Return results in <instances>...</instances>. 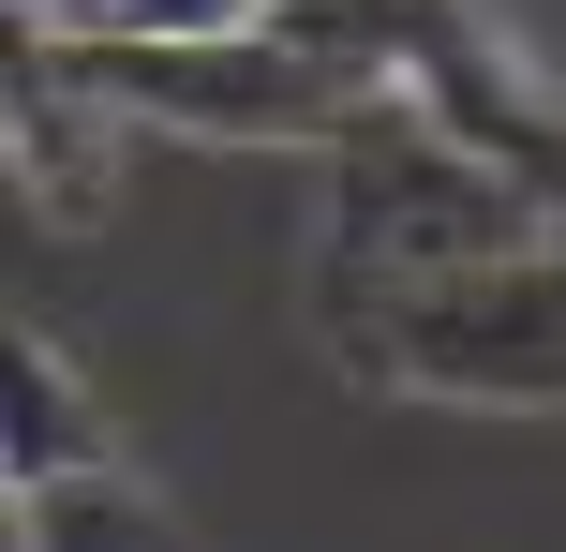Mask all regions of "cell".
<instances>
[{
    "label": "cell",
    "mask_w": 566,
    "mask_h": 552,
    "mask_svg": "<svg viewBox=\"0 0 566 552\" xmlns=\"http://www.w3.org/2000/svg\"><path fill=\"white\" fill-rule=\"evenodd\" d=\"M0 552H30V508H15V478H0Z\"/></svg>",
    "instance_id": "10"
},
{
    "label": "cell",
    "mask_w": 566,
    "mask_h": 552,
    "mask_svg": "<svg viewBox=\"0 0 566 552\" xmlns=\"http://www.w3.org/2000/svg\"><path fill=\"white\" fill-rule=\"evenodd\" d=\"M60 75L119 119H179V135H328L358 75L269 45V30H45Z\"/></svg>",
    "instance_id": "4"
},
{
    "label": "cell",
    "mask_w": 566,
    "mask_h": 552,
    "mask_svg": "<svg viewBox=\"0 0 566 552\" xmlns=\"http://www.w3.org/2000/svg\"><path fill=\"white\" fill-rule=\"evenodd\" d=\"M15 508H30V552H179V523L135 493V478H105V464L15 478Z\"/></svg>",
    "instance_id": "7"
},
{
    "label": "cell",
    "mask_w": 566,
    "mask_h": 552,
    "mask_svg": "<svg viewBox=\"0 0 566 552\" xmlns=\"http://www.w3.org/2000/svg\"><path fill=\"white\" fill-rule=\"evenodd\" d=\"M254 30L298 45V60H328V75H388L448 149H478L492 179H522V195L552 209V179H566L552 105L507 75V45H492L462 0H254Z\"/></svg>",
    "instance_id": "3"
},
{
    "label": "cell",
    "mask_w": 566,
    "mask_h": 552,
    "mask_svg": "<svg viewBox=\"0 0 566 552\" xmlns=\"http://www.w3.org/2000/svg\"><path fill=\"white\" fill-rule=\"evenodd\" d=\"M60 464H105V418H90V388L0 314V478H60Z\"/></svg>",
    "instance_id": "6"
},
{
    "label": "cell",
    "mask_w": 566,
    "mask_h": 552,
    "mask_svg": "<svg viewBox=\"0 0 566 552\" xmlns=\"http://www.w3.org/2000/svg\"><path fill=\"white\" fill-rule=\"evenodd\" d=\"M0 165L30 179V209H45V225H105V195H119L105 105L60 75L45 15H15V0H0Z\"/></svg>",
    "instance_id": "5"
},
{
    "label": "cell",
    "mask_w": 566,
    "mask_h": 552,
    "mask_svg": "<svg viewBox=\"0 0 566 552\" xmlns=\"http://www.w3.org/2000/svg\"><path fill=\"white\" fill-rule=\"evenodd\" d=\"M552 209L522 179H492L478 149H448L402 90L358 75V105L328 119V269L343 284H402V269H462V254H522Z\"/></svg>",
    "instance_id": "2"
},
{
    "label": "cell",
    "mask_w": 566,
    "mask_h": 552,
    "mask_svg": "<svg viewBox=\"0 0 566 552\" xmlns=\"http://www.w3.org/2000/svg\"><path fill=\"white\" fill-rule=\"evenodd\" d=\"M90 30H254V0H105Z\"/></svg>",
    "instance_id": "8"
},
{
    "label": "cell",
    "mask_w": 566,
    "mask_h": 552,
    "mask_svg": "<svg viewBox=\"0 0 566 552\" xmlns=\"http://www.w3.org/2000/svg\"><path fill=\"white\" fill-rule=\"evenodd\" d=\"M15 15H45V30H90V15H105V0H15Z\"/></svg>",
    "instance_id": "9"
},
{
    "label": "cell",
    "mask_w": 566,
    "mask_h": 552,
    "mask_svg": "<svg viewBox=\"0 0 566 552\" xmlns=\"http://www.w3.org/2000/svg\"><path fill=\"white\" fill-rule=\"evenodd\" d=\"M328 344L373 388H448V404H552L566 388V284L552 239L522 254H462V269H402V284H313Z\"/></svg>",
    "instance_id": "1"
}]
</instances>
